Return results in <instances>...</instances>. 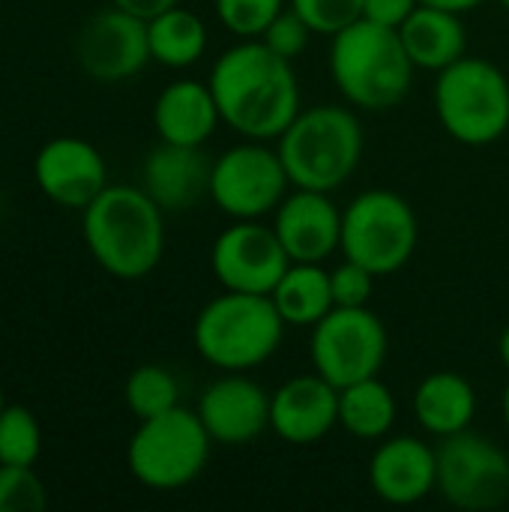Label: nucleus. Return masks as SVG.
<instances>
[{"label": "nucleus", "instance_id": "1", "mask_svg": "<svg viewBox=\"0 0 509 512\" xmlns=\"http://www.w3.org/2000/svg\"><path fill=\"white\" fill-rule=\"evenodd\" d=\"M210 90L219 117L249 141L279 138L300 114V84L291 60L270 51L261 39H243L210 69Z\"/></svg>", "mask_w": 509, "mask_h": 512}, {"label": "nucleus", "instance_id": "2", "mask_svg": "<svg viewBox=\"0 0 509 512\" xmlns=\"http://www.w3.org/2000/svg\"><path fill=\"white\" fill-rule=\"evenodd\" d=\"M162 207L138 186H105L84 207V240L96 264L114 279H144L165 249Z\"/></svg>", "mask_w": 509, "mask_h": 512}, {"label": "nucleus", "instance_id": "3", "mask_svg": "<svg viewBox=\"0 0 509 512\" xmlns=\"http://www.w3.org/2000/svg\"><path fill=\"white\" fill-rule=\"evenodd\" d=\"M330 75L351 105L363 111H387L408 96L414 60L396 27L360 18L333 36Z\"/></svg>", "mask_w": 509, "mask_h": 512}, {"label": "nucleus", "instance_id": "4", "mask_svg": "<svg viewBox=\"0 0 509 512\" xmlns=\"http://www.w3.org/2000/svg\"><path fill=\"white\" fill-rule=\"evenodd\" d=\"M285 327L270 294L225 291L198 312L192 342L210 366L246 372L279 351Z\"/></svg>", "mask_w": 509, "mask_h": 512}, {"label": "nucleus", "instance_id": "5", "mask_svg": "<svg viewBox=\"0 0 509 512\" xmlns=\"http://www.w3.org/2000/svg\"><path fill=\"white\" fill-rule=\"evenodd\" d=\"M279 156L291 186L330 195L360 165V120L339 105H315L300 111L279 135Z\"/></svg>", "mask_w": 509, "mask_h": 512}, {"label": "nucleus", "instance_id": "6", "mask_svg": "<svg viewBox=\"0 0 509 512\" xmlns=\"http://www.w3.org/2000/svg\"><path fill=\"white\" fill-rule=\"evenodd\" d=\"M435 111L459 144H492L509 129V78L492 60L465 54L438 72Z\"/></svg>", "mask_w": 509, "mask_h": 512}, {"label": "nucleus", "instance_id": "7", "mask_svg": "<svg viewBox=\"0 0 509 512\" xmlns=\"http://www.w3.org/2000/svg\"><path fill=\"white\" fill-rule=\"evenodd\" d=\"M210 444L213 438L207 435L198 411L177 405L159 417L138 420L126 462L141 486L174 492L201 477L210 459Z\"/></svg>", "mask_w": 509, "mask_h": 512}, {"label": "nucleus", "instance_id": "8", "mask_svg": "<svg viewBox=\"0 0 509 512\" xmlns=\"http://www.w3.org/2000/svg\"><path fill=\"white\" fill-rule=\"evenodd\" d=\"M417 213L390 189L360 192L342 213V252L375 276L402 270L417 249Z\"/></svg>", "mask_w": 509, "mask_h": 512}, {"label": "nucleus", "instance_id": "9", "mask_svg": "<svg viewBox=\"0 0 509 512\" xmlns=\"http://www.w3.org/2000/svg\"><path fill=\"white\" fill-rule=\"evenodd\" d=\"M309 357L336 390L375 378L387 360V327L369 306H336L312 327Z\"/></svg>", "mask_w": 509, "mask_h": 512}, {"label": "nucleus", "instance_id": "10", "mask_svg": "<svg viewBox=\"0 0 509 512\" xmlns=\"http://www.w3.org/2000/svg\"><path fill=\"white\" fill-rule=\"evenodd\" d=\"M288 186L291 180L279 150H270L261 141L225 150L210 174V198L231 219H261L276 213Z\"/></svg>", "mask_w": 509, "mask_h": 512}, {"label": "nucleus", "instance_id": "11", "mask_svg": "<svg viewBox=\"0 0 509 512\" xmlns=\"http://www.w3.org/2000/svg\"><path fill=\"white\" fill-rule=\"evenodd\" d=\"M438 492L459 510H495L509 498V456L489 438L456 432L441 438Z\"/></svg>", "mask_w": 509, "mask_h": 512}, {"label": "nucleus", "instance_id": "12", "mask_svg": "<svg viewBox=\"0 0 509 512\" xmlns=\"http://www.w3.org/2000/svg\"><path fill=\"white\" fill-rule=\"evenodd\" d=\"M210 267L225 291L273 294L291 267V258L273 228L261 225L258 219H237V225L216 237Z\"/></svg>", "mask_w": 509, "mask_h": 512}, {"label": "nucleus", "instance_id": "13", "mask_svg": "<svg viewBox=\"0 0 509 512\" xmlns=\"http://www.w3.org/2000/svg\"><path fill=\"white\" fill-rule=\"evenodd\" d=\"M75 54L90 78L102 84L126 81L138 75L147 66V60H153L147 21L120 6L96 12L78 33Z\"/></svg>", "mask_w": 509, "mask_h": 512}, {"label": "nucleus", "instance_id": "14", "mask_svg": "<svg viewBox=\"0 0 509 512\" xmlns=\"http://www.w3.org/2000/svg\"><path fill=\"white\" fill-rule=\"evenodd\" d=\"M198 417L213 444L246 447L270 429V396L243 372H228L204 390Z\"/></svg>", "mask_w": 509, "mask_h": 512}, {"label": "nucleus", "instance_id": "15", "mask_svg": "<svg viewBox=\"0 0 509 512\" xmlns=\"http://www.w3.org/2000/svg\"><path fill=\"white\" fill-rule=\"evenodd\" d=\"M36 186L60 207L84 210L105 186L108 171L102 153L84 138H54L33 162Z\"/></svg>", "mask_w": 509, "mask_h": 512}, {"label": "nucleus", "instance_id": "16", "mask_svg": "<svg viewBox=\"0 0 509 512\" xmlns=\"http://www.w3.org/2000/svg\"><path fill=\"white\" fill-rule=\"evenodd\" d=\"M339 426V390L315 375H297L270 396V429L294 447L324 441Z\"/></svg>", "mask_w": 509, "mask_h": 512}, {"label": "nucleus", "instance_id": "17", "mask_svg": "<svg viewBox=\"0 0 509 512\" xmlns=\"http://www.w3.org/2000/svg\"><path fill=\"white\" fill-rule=\"evenodd\" d=\"M276 237L297 264H321L342 246V213L327 192L297 189L276 207Z\"/></svg>", "mask_w": 509, "mask_h": 512}, {"label": "nucleus", "instance_id": "18", "mask_svg": "<svg viewBox=\"0 0 509 512\" xmlns=\"http://www.w3.org/2000/svg\"><path fill=\"white\" fill-rule=\"evenodd\" d=\"M372 492L393 507H411L438 489V453L417 438H387L369 462Z\"/></svg>", "mask_w": 509, "mask_h": 512}, {"label": "nucleus", "instance_id": "19", "mask_svg": "<svg viewBox=\"0 0 509 512\" xmlns=\"http://www.w3.org/2000/svg\"><path fill=\"white\" fill-rule=\"evenodd\" d=\"M213 165L201 153V147L159 141L144 159V192L162 210H189L204 195H210Z\"/></svg>", "mask_w": 509, "mask_h": 512}, {"label": "nucleus", "instance_id": "20", "mask_svg": "<svg viewBox=\"0 0 509 512\" xmlns=\"http://www.w3.org/2000/svg\"><path fill=\"white\" fill-rule=\"evenodd\" d=\"M219 105L210 84L201 81H174L168 84L153 105V126L159 141L201 147L219 126Z\"/></svg>", "mask_w": 509, "mask_h": 512}, {"label": "nucleus", "instance_id": "21", "mask_svg": "<svg viewBox=\"0 0 509 512\" xmlns=\"http://www.w3.org/2000/svg\"><path fill=\"white\" fill-rule=\"evenodd\" d=\"M399 36L414 66L432 69V72L453 66L456 60L465 57V48H468L462 15L423 6V3L405 18V24L399 27Z\"/></svg>", "mask_w": 509, "mask_h": 512}, {"label": "nucleus", "instance_id": "22", "mask_svg": "<svg viewBox=\"0 0 509 512\" xmlns=\"http://www.w3.org/2000/svg\"><path fill=\"white\" fill-rule=\"evenodd\" d=\"M414 414L429 435L447 438L465 432L474 423L477 393L468 378L456 372H432L414 393Z\"/></svg>", "mask_w": 509, "mask_h": 512}, {"label": "nucleus", "instance_id": "23", "mask_svg": "<svg viewBox=\"0 0 509 512\" xmlns=\"http://www.w3.org/2000/svg\"><path fill=\"white\" fill-rule=\"evenodd\" d=\"M270 297L282 321L291 327H315L330 309H336L330 273L321 270V264L291 261V267L285 270V276L279 279Z\"/></svg>", "mask_w": 509, "mask_h": 512}, {"label": "nucleus", "instance_id": "24", "mask_svg": "<svg viewBox=\"0 0 509 512\" xmlns=\"http://www.w3.org/2000/svg\"><path fill=\"white\" fill-rule=\"evenodd\" d=\"M393 423H396V396L384 381H378V375L339 390V426L348 435L360 441H378L387 438Z\"/></svg>", "mask_w": 509, "mask_h": 512}, {"label": "nucleus", "instance_id": "25", "mask_svg": "<svg viewBox=\"0 0 509 512\" xmlns=\"http://www.w3.org/2000/svg\"><path fill=\"white\" fill-rule=\"evenodd\" d=\"M150 57L168 69H186L201 60L207 51V27L204 21L183 9L180 3L165 9L162 15L147 21Z\"/></svg>", "mask_w": 509, "mask_h": 512}, {"label": "nucleus", "instance_id": "26", "mask_svg": "<svg viewBox=\"0 0 509 512\" xmlns=\"http://www.w3.org/2000/svg\"><path fill=\"white\" fill-rule=\"evenodd\" d=\"M123 399L138 420H150L180 405V384L165 366L147 363L126 378Z\"/></svg>", "mask_w": 509, "mask_h": 512}, {"label": "nucleus", "instance_id": "27", "mask_svg": "<svg viewBox=\"0 0 509 512\" xmlns=\"http://www.w3.org/2000/svg\"><path fill=\"white\" fill-rule=\"evenodd\" d=\"M39 453H42V432L33 411L24 405H6L0 411V465L33 468Z\"/></svg>", "mask_w": 509, "mask_h": 512}, {"label": "nucleus", "instance_id": "28", "mask_svg": "<svg viewBox=\"0 0 509 512\" xmlns=\"http://www.w3.org/2000/svg\"><path fill=\"white\" fill-rule=\"evenodd\" d=\"M285 9V0H216L219 21L240 39H258Z\"/></svg>", "mask_w": 509, "mask_h": 512}, {"label": "nucleus", "instance_id": "29", "mask_svg": "<svg viewBox=\"0 0 509 512\" xmlns=\"http://www.w3.org/2000/svg\"><path fill=\"white\" fill-rule=\"evenodd\" d=\"M45 507V486L24 465H0V512H36Z\"/></svg>", "mask_w": 509, "mask_h": 512}, {"label": "nucleus", "instance_id": "30", "mask_svg": "<svg viewBox=\"0 0 509 512\" xmlns=\"http://www.w3.org/2000/svg\"><path fill=\"white\" fill-rule=\"evenodd\" d=\"M291 9H297L303 21L324 36H336L363 18V0H291Z\"/></svg>", "mask_w": 509, "mask_h": 512}, {"label": "nucleus", "instance_id": "31", "mask_svg": "<svg viewBox=\"0 0 509 512\" xmlns=\"http://www.w3.org/2000/svg\"><path fill=\"white\" fill-rule=\"evenodd\" d=\"M312 33H315V30L303 21V15H300L297 9H282V12L267 24V30H264L258 39H261L270 51H276L279 57L294 60V57H300V54L306 51Z\"/></svg>", "mask_w": 509, "mask_h": 512}, {"label": "nucleus", "instance_id": "32", "mask_svg": "<svg viewBox=\"0 0 509 512\" xmlns=\"http://www.w3.org/2000/svg\"><path fill=\"white\" fill-rule=\"evenodd\" d=\"M330 288L336 306H369V297L375 291V273L345 258V264L330 270Z\"/></svg>", "mask_w": 509, "mask_h": 512}, {"label": "nucleus", "instance_id": "33", "mask_svg": "<svg viewBox=\"0 0 509 512\" xmlns=\"http://www.w3.org/2000/svg\"><path fill=\"white\" fill-rule=\"evenodd\" d=\"M417 6L420 0H363V18L399 30Z\"/></svg>", "mask_w": 509, "mask_h": 512}, {"label": "nucleus", "instance_id": "34", "mask_svg": "<svg viewBox=\"0 0 509 512\" xmlns=\"http://www.w3.org/2000/svg\"><path fill=\"white\" fill-rule=\"evenodd\" d=\"M111 3L132 12V15H138V18H144V21H150V18L162 15L165 9L177 6L180 0H111Z\"/></svg>", "mask_w": 509, "mask_h": 512}, {"label": "nucleus", "instance_id": "35", "mask_svg": "<svg viewBox=\"0 0 509 512\" xmlns=\"http://www.w3.org/2000/svg\"><path fill=\"white\" fill-rule=\"evenodd\" d=\"M423 6H435V9H447V12H471V9H477L483 0H420Z\"/></svg>", "mask_w": 509, "mask_h": 512}, {"label": "nucleus", "instance_id": "36", "mask_svg": "<svg viewBox=\"0 0 509 512\" xmlns=\"http://www.w3.org/2000/svg\"><path fill=\"white\" fill-rule=\"evenodd\" d=\"M498 354H501V363L509 369V327L501 333V342H498Z\"/></svg>", "mask_w": 509, "mask_h": 512}, {"label": "nucleus", "instance_id": "37", "mask_svg": "<svg viewBox=\"0 0 509 512\" xmlns=\"http://www.w3.org/2000/svg\"><path fill=\"white\" fill-rule=\"evenodd\" d=\"M504 423H507V429H509V384H507V390H504Z\"/></svg>", "mask_w": 509, "mask_h": 512}, {"label": "nucleus", "instance_id": "38", "mask_svg": "<svg viewBox=\"0 0 509 512\" xmlns=\"http://www.w3.org/2000/svg\"><path fill=\"white\" fill-rule=\"evenodd\" d=\"M6 408V402H3V390H0V411Z\"/></svg>", "mask_w": 509, "mask_h": 512}, {"label": "nucleus", "instance_id": "39", "mask_svg": "<svg viewBox=\"0 0 509 512\" xmlns=\"http://www.w3.org/2000/svg\"><path fill=\"white\" fill-rule=\"evenodd\" d=\"M501 3H504V6H507V9H509V0H501Z\"/></svg>", "mask_w": 509, "mask_h": 512}]
</instances>
